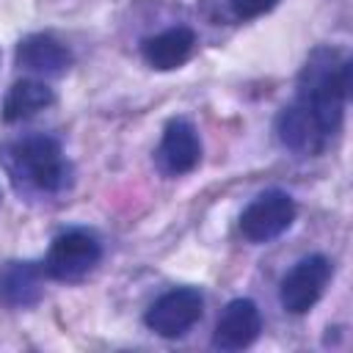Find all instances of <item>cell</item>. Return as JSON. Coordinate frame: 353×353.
I'll use <instances>...</instances> for the list:
<instances>
[{
    "label": "cell",
    "mask_w": 353,
    "mask_h": 353,
    "mask_svg": "<svg viewBox=\"0 0 353 353\" xmlns=\"http://www.w3.org/2000/svg\"><path fill=\"white\" fill-rule=\"evenodd\" d=\"M44 268L30 259H14L0 268V306L30 309L44 295Z\"/></svg>",
    "instance_id": "cell-9"
},
{
    "label": "cell",
    "mask_w": 353,
    "mask_h": 353,
    "mask_svg": "<svg viewBox=\"0 0 353 353\" xmlns=\"http://www.w3.org/2000/svg\"><path fill=\"white\" fill-rule=\"evenodd\" d=\"M281 0H229V11L234 19H256L268 11H273Z\"/></svg>",
    "instance_id": "cell-13"
},
{
    "label": "cell",
    "mask_w": 353,
    "mask_h": 353,
    "mask_svg": "<svg viewBox=\"0 0 353 353\" xmlns=\"http://www.w3.org/2000/svg\"><path fill=\"white\" fill-rule=\"evenodd\" d=\"M196 50V33L185 25H176V28H168V30H160L149 39L141 41V55L143 61L157 69V72H171V69H179L182 63H188V58L193 55Z\"/></svg>",
    "instance_id": "cell-11"
},
{
    "label": "cell",
    "mask_w": 353,
    "mask_h": 353,
    "mask_svg": "<svg viewBox=\"0 0 353 353\" xmlns=\"http://www.w3.org/2000/svg\"><path fill=\"white\" fill-rule=\"evenodd\" d=\"M0 163L19 193L58 196L72 185V165L50 135H25L0 149Z\"/></svg>",
    "instance_id": "cell-2"
},
{
    "label": "cell",
    "mask_w": 353,
    "mask_h": 353,
    "mask_svg": "<svg viewBox=\"0 0 353 353\" xmlns=\"http://www.w3.org/2000/svg\"><path fill=\"white\" fill-rule=\"evenodd\" d=\"M17 63L33 74L58 77L72 66V52L52 33H30L17 44Z\"/></svg>",
    "instance_id": "cell-10"
},
{
    "label": "cell",
    "mask_w": 353,
    "mask_h": 353,
    "mask_svg": "<svg viewBox=\"0 0 353 353\" xmlns=\"http://www.w3.org/2000/svg\"><path fill=\"white\" fill-rule=\"evenodd\" d=\"M102 259V245L88 229H69L58 234L47 251L44 273L55 281H80Z\"/></svg>",
    "instance_id": "cell-3"
},
{
    "label": "cell",
    "mask_w": 353,
    "mask_h": 353,
    "mask_svg": "<svg viewBox=\"0 0 353 353\" xmlns=\"http://www.w3.org/2000/svg\"><path fill=\"white\" fill-rule=\"evenodd\" d=\"M52 102H55L52 88H50L44 80L28 77V80H17V83L8 88L0 113H3V121L17 124V121H25V119L41 113V110L50 108Z\"/></svg>",
    "instance_id": "cell-12"
},
{
    "label": "cell",
    "mask_w": 353,
    "mask_h": 353,
    "mask_svg": "<svg viewBox=\"0 0 353 353\" xmlns=\"http://www.w3.org/2000/svg\"><path fill=\"white\" fill-rule=\"evenodd\" d=\"M331 273H334L331 259L323 254H312V256H303L301 262H295L279 287V301H281L284 312L306 314L323 298V292L331 281Z\"/></svg>",
    "instance_id": "cell-4"
},
{
    "label": "cell",
    "mask_w": 353,
    "mask_h": 353,
    "mask_svg": "<svg viewBox=\"0 0 353 353\" xmlns=\"http://www.w3.org/2000/svg\"><path fill=\"white\" fill-rule=\"evenodd\" d=\"M262 331V314L259 306L251 298H234L221 312L215 331H212V347L218 350H243L251 342H256Z\"/></svg>",
    "instance_id": "cell-8"
},
{
    "label": "cell",
    "mask_w": 353,
    "mask_h": 353,
    "mask_svg": "<svg viewBox=\"0 0 353 353\" xmlns=\"http://www.w3.org/2000/svg\"><path fill=\"white\" fill-rule=\"evenodd\" d=\"M204 312V298L193 287H179L165 295H160L143 314V323L149 331H154L163 339L185 336Z\"/></svg>",
    "instance_id": "cell-5"
},
{
    "label": "cell",
    "mask_w": 353,
    "mask_h": 353,
    "mask_svg": "<svg viewBox=\"0 0 353 353\" xmlns=\"http://www.w3.org/2000/svg\"><path fill=\"white\" fill-rule=\"evenodd\" d=\"M154 157H157V168L168 176H182L193 171L201 160V141L196 127L188 119H171L163 130Z\"/></svg>",
    "instance_id": "cell-7"
},
{
    "label": "cell",
    "mask_w": 353,
    "mask_h": 353,
    "mask_svg": "<svg viewBox=\"0 0 353 353\" xmlns=\"http://www.w3.org/2000/svg\"><path fill=\"white\" fill-rule=\"evenodd\" d=\"M295 221V201L284 190L259 193L240 215V232L248 243H270L290 229Z\"/></svg>",
    "instance_id": "cell-6"
},
{
    "label": "cell",
    "mask_w": 353,
    "mask_h": 353,
    "mask_svg": "<svg viewBox=\"0 0 353 353\" xmlns=\"http://www.w3.org/2000/svg\"><path fill=\"white\" fill-rule=\"evenodd\" d=\"M350 58L334 47H317L301 74L295 102L281 108L276 135L284 149L312 157L320 154L339 132L345 105L350 97Z\"/></svg>",
    "instance_id": "cell-1"
}]
</instances>
